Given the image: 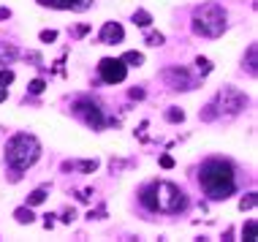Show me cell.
Masks as SVG:
<instances>
[{
	"label": "cell",
	"instance_id": "obj_1",
	"mask_svg": "<svg viewBox=\"0 0 258 242\" xmlns=\"http://www.w3.org/2000/svg\"><path fill=\"white\" fill-rule=\"evenodd\" d=\"M198 185L212 201H226L236 191V172L228 160L209 158L198 169Z\"/></svg>",
	"mask_w": 258,
	"mask_h": 242
},
{
	"label": "cell",
	"instance_id": "obj_2",
	"mask_svg": "<svg viewBox=\"0 0 258 242\" xmlns=\"http://www.w3.org/2000/svg\"><path fill=\"white\" fill-rule=\"evenodd\" d=\"M139 201H142L144 210L150 212H163V215H177L188 207V196L185 191H180L174 183H150L139 191Z\"/></svg>",
	"mask_w": 258,
	"mask_h": 242
},
{
	"label": "cell",
	"instance_id": "obj_3",
	"mask_svg": "<svg viewBox=\"0 0 258 242\" xmlns=\"http://www.w3.org/2000/svg\"><path fill=\"white\" fill-rule=\"evenodd\" d=\"M38 158H41V142L33 133H17L6 142V164L14 172V180H19V172H28Z\"/></svg>",
	"mask_w": 258,
	"mask_h": 242
},
{
	"label": "cell",
	"instance_id": "obj_4",
	"mask_svg": "<svg viewBox=\"0 0 258 242\" xmlns=\"http://www.w3.org/2000/svg\"><path fill=\"white\" fill-rule=\"evenodd\" d=\"M193 33L204 38H220L223 30H226V11H223L220 3H204L193 11Z\"/></svg>",
	"mask_w": 258,
	"mask_h": 242
},
{
	"label": "cell",
	"instance_id": "obj_5",
	"mask_svg": "<svg viewBox=\"0 0 258 242\" xmlns=\"http://www.w3.org/2000/svg\"><path fill=\"white\" fill-rule=\"evenodd\" d=\"M244 106H247V96L242 90H236V87H223L215 96L217 117H236V114L244 112Z\"/></svg>",
	"mask_w": 258,
	"mask_h": 242
},
{
	"label": "cell",
	"instance_id": "obj_6",
	"mask_svg": "<svg viewBox=\"0 0 258 242\" xmlns=\"http://www.w3.org/2000/svg\"><path fill=\"white\" fill-rule=\"evenodd\" d=\"M71 112H74V117H79L87 128L92 131H101V128H106V114H103V109L95 104V101H90V98H76L74 101V106H71Z\"/></svg>",
	"mask_w": 258,
	"mask_h": 242
},
{
	"label": "cell",
	"instance_id": "obj_7",
	"mask_svg": "<svg viewBox=\"0 0 258 242\" xmlns=\"http://www.w3.org/2000/svg\"><path fill=\"white\" fill-rule=\"evenodd\" d=\"M98 73H101V82L103 85H120L125 76H128V65L122 60H114V57H103L98 63Z\"/></svg>",
	"mask_w": 258,
	"mask_h": 242
},
{
	"label": "cell",
	"instance_id": "obj_8",
	"mask_svg": "<svg viewBox=\"0 0 258 242\" xmlns=\"http://www.w3.org/2000/svg\"><path fill=\"white\" fill-rule=\"evenodd\" d=\"M163 82H166L171 90H177V93H188V90H193L196 87V79L190 76L185 68H180V65H171V68L163 71Z\"/></svg>",
	"mask_w": 258,
	"mask_h": 242
},
{
	"label": "cell",
	"instance_id": "obj_9",
	"mask_svg": "<svg viewBox=\"0 0 258 242\" xmlns=\"http://www.w3.org/2000/svg\"><path fill=\"white\" fill-rule=\"evenodd\" d=\"M125 38V30L120 22H103L101 28V44H120Z\"/></svg>",
	"mask_w": 258,
	"mask_h": 242
},
{
	"label": "cell",
	"instance_id": "obj_10",
	"mask_svg": "<svg viewBox=\"0 0 258 242\" xmlns=\"http://www.w3.org/2000/svg\"><path fill=\"white\" fill-rule=\"evenodd\" d=\"M49 9H60V11H84L92 0H41Z\"/></svg>",
	"mask_w": 258,
	"mask_h": 242
},
{
	"label": "cell",
	"instance_id": "obj_11",
	"mask_svg": "<svg viewBox=\"0 0 258 242\" xmlns=\"http://www.w3.org/2000/svg\"><path fill=\"white\" fill-rule=\"evenodd\" d=\"M255 65H258V46L255 44H250L247 46V55H244V60H242V68L250 73V76H255Z\"/></svg>",
	"mask_w": 258,
	"mask_h": 242
},
{
	"label": "cell",
	"instance_id": "obj_12",
	"mask_svg": "<svg viewBox=\"0 0 258 242\" xmlns=\"http://www.w3.org/2000/svg\"><path fill=\"white\" fill-rule=\"evenodd\" d=\"M19 57V49L14 44H0V65H11Z\"/></svg>",
	"mask_w": 258,
	"mask_h": 242
},
{
	"label": "cell",
	"instance_id": "obj_13",
	"mask_svg": "<svg viewBox=\"0 0 258 242\" xmlns=\"http://www.w3.org/2000/svg\"><path fill=\"white\" fill-rule=\"evenodd\" d=\"M63 169H65V172H68V169H82V172L92 174V172L98 169V160L92 158V160H79V164H71V160H65V164H63Z\"/></svg>",
	"mask_w": 258,
	"mask_h": 242
},
{
	"label": "cell",
	"instance_id": "obj_14",
	"mask_svg": "<svg viewBox=\"0 0 258 242\" xmlns=\"http://www.w3.org/2000/svg\"><path fill=\"white\" fill-rule=\"evenodd\" d=\"M14 218H17V223H22V226H30L33 220H36V215H33V210L28 204L25 207H19V210H14Z\"/></svg>",
	"mask_w": 258,
	"mask_h": 242
},
{
	"label": "cell",
	"instance_id": "obj_15",
	"mask_svg": "<svg viewBox=\"0 0 258 242\" xmlns=\"http://www.w3.org/2000/svg\"><path fill=\"white\" fill-rule=\"evenodd\" d=\"M131 19H134L136 28H150V25H152V14H150V11H144V9L134 11V17H131Z\"/></svg>",
	"mask_w": 258,
	"mask_h": 242
},
{
	"label": "cell",
	"instance_id": "obj_16",
	"mask_svg": "<svg viewBox=\"0 0 258 242\" xmlns=\"http://www.w3.org/2000/svg\"><path fill=\"white\" fill-rule=\"evenodd\" d=\"M44 201H46V188H36L28 196V207H38V204H44Z\"/></svg>",
	"mask_w": 258,
	"mask_h": 242
},
{
	"label": "cell",
	"instance_id": "obj_17",
	"mask_svg": "<svg viewBox=\"0 0 258 242\" xmlns=\"http://www.w3.org/2000/svg\"><path fill=\"white\" fill-rule=\"evenodd\" d=\"M198 117L204 120V123H212V120H217V109H215V101H209L207 106H204L201 109V114H198Z\"/></svg>",
	"mask_w": 258,
	"mask_h": 242
},
{
	"label": "cell",
	"instance_id": "obj_18",
	"mask_svg": "<svg viewBox=\"0 0 258 242\" xmlns=\"http://www.w3.org/2000/svg\"><path fill=\"white\" fill-rule=\"evenodd\" d=\"M120 60H122L125 65H142L144 63V55H142V52H125Z\"/></svg>",
	"mask_w": 258,
	"mask_h": 242
},
{
	"label": "cell",
	"instance_id": "obj_19",
	"mask_svg": "<svg viewBox=\"0 0 258 242\" xmlns=\"http://www.w3.org/2000/svg\"><path fill=\"white\" fill-rule=\"evenodd\" d=\"M144 41H147V46H163L166 44V36H163V33H147V38H144Z\"/></svg>",
	"mask_w": 258,
	"mask_h": 242
},
{
	"label": "cell",
	"instance_id": "obj_20",
	"mask_svg": "<svg viewBox=\"0 0 258 242\" xmlns=\"http://www.w3.org/2000/svg\"><path fill=\"white\" fill-rule=\"evenodd\" d=\"M196 68L201 76H207V73H212V60H207V57H196Z\"/></svg>",
	"mask_w": 258,
	"mask_h": 242
},
{
	"label": "cell",
	"instance_id": "obj_21",
	"mask_svg": "<svg viewBox=\"0 0 258 242\" xmlns=\"http://www.w3.org/2000/svg\"><path fill=\"white\" fill-rule=\"evenodd\" d=\"M166 120L177 125V123H182V120H185V112L177 109V106H171V109H166Z\"/></svg>",
	"mask_w": 258,
	"mask_h": 242
},
{
	"label": "cell",
	"instance_id": "obj_22",
	"mask_svg": "<svg viewBox=\"0 0 258 242\" xmlns=\"http://www.w3.org/2000/svg\"><path fill=\"white\" fill-rule=\"evenodd\" d=\"M242 239H247V242L255 239V220H247V223L242 226Z\"/></svg>",
	"mask_w": 258,
	"mask_h": 242
},
{
	"label": "cell",
	"instance_id": "obj_23",
	"mask_svg": "<svg viewBox=\"0 0 258 242\" xmlns=\"http://www.w3.org/2000/svg\"><path fill=\"white\" fill-rule=\"evenodd\" d=\"M44 87H46L44 79H33V82L28 85V93H30V96H41V93H44Z\"/></svg>",
	"mask_w": 258,
	"mask_h": 242
},
{
	"label": "cell",
	"instance_id": "obj_24",
	"mask_svg": "<svg viewBox=\"0 0 258 242\" xmlns=\"http://www.w3.org/2000/svg\"><path fill=\"white\" fill-rule=\"evenodd\" d=\"M255 201H258V199H255V193H247V196H242V199H239V210H242V212H244V210H253Z\"/></svg>",
	"mask_w": 258,
	"mask_h": 242
},
{
	"label": "cell",
	"instance_id": "obj_25",
	"mask_svg": "<svg viewBox=\"0 0 258 242\" xmlns=\"http://www.w3.org/2000/svg\"><path fill=\"white\" fill-rule=\"evenodd\" d=\"M38 38H41V44H55L57 41V30H41Z\"/></svg>",
	"mask_w": 258,
	"mask_h": 242
},
{
	"label": "cell",
	"instance_id": "obj_26",
	"mask_svg": "<svg viewBox=\"0 0 258 242\" xmlns=\"http://www.w3.org/2000/svg\"><path fill=\"white\" fill-rule=\"evenodd\" d=\"M11 82H14V71H11V68H3V71H0V85L9 87Z\"/></svg>",
	"mask_w": 258,
	"mask_h": 242
},
{
	"label": "cell",
	"instance_id": "obj_27",
	"mask_svg": "<svg viewBox=\"0 0 258 242\" xmlns=\"http://www.w3.org/2000/svg\"><path fill=\"white\" fill-rule=\"evenodd\" d=\"M161 166H163V169H174V158H171V155H161Z\"/></svg>",
	"mask_w": 258,
	"mask_h": 242
},
{
	"label": "cell",
	"instance_id": "obj_28",
	"mask_svg": "<svg viewBox=\"0 0 258 242\" xmlns=\"http://www.w3.org/2000/svg\"><path fill=\"white\" fill-rule=\"evenodd\" d=\"M131 98H134V101H142V98H144V90H142V87H134V90H131Z\"/></svg>",
	"mask_w": 258,
	"mask_h": 242
},
{
	"label": "cell",
	"instance_id": "obj_29",
	"mask_svg": "<svg viewBox=\"0 0 258 242\" xmlns=\"http://www.w3.org/2000/svg\"><path fill=\"white\" fill-rule=\"evenodd\" d=\"M76 218V212L74 210H68V212H63V223H71V220Z\"/></svg>",
	"mask_w": 258,
	"mask_h": 242
},
{
	"label": "cell",
	"instance_id": "obj_30",
	"mask_svg": "<svg viewBox=\"0 0 258 242\" xmlns=\"http://www.w3.org/2000/svg\"><path fill=\"white\" fill-rule=\"evenodd\" d=\"M55 226V215H46V220H44V228H52Z\"/></svg>",
	"mask_w": 258,
	"mask_h": 242
},
{
	"label": "cell",
	"instance_id": "obj_31",
	"mask_svg": "<svg viewBox=\"0 0 258 242\" xmlns=\"http://www.w3.org/2000/svg\"><path fill=\"white\" fill-rule=\"evenodd\" d=\"M3 19H11V9H0V22Z\"/></svg>",
	"mask_w": 258,
	"mask_h": 242
},
{
	"label": "cell",
	"instance_id": "obj_32",
	"mask_svg": "<svg viewBox=\"0 0 258 242\" xmlns=\"http://www.w3.org/2000/svg\"><path fill=\"white\" fill-rule=\"evenodd\" d=\"M6 98H9V87H3V85H0V104H3Z\"/></svg>",
	"mask_w": 258,
	"mask_h": 242
},
{
	"label": "cell",
	"instance_id": "obj_33",
	"mask_svg": "<svg viewBox=\"0 0 258 242\" xmlns=\"http://www.w3.org/2000/svg\"><path fill=\"white\" fill-rule=\"evenodd\" d=\"M90 28H87V25H79V28H76V36H84V33H87Z\"/></svg>",
	"mask_w": 258,
	"mask_h": 242
}]
</instances>
